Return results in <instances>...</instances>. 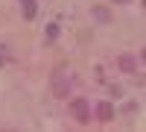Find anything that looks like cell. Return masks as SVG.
I'll return each mask as SVG.
<instances>
[{
	"instance_id": "cell-1",
	"label": "cell",
	"mask_w": 146,
	"mask_h": 132,
	"mask_svg": "<svg viewBox=\"0 0 146 132\" xmlns=\"http://www.w3.org/2000/svg\"><path fill=\"white\" fill-rule=\"evenodd\" d=\"M50 85H53V94H56V97H67V94H70V85H73V74L64 70V68H58L56 74H53V79H50Z\"/></svg>"
},
{
	"instance_id": "cell-2",
	"label": "cell",
	"mask_w": 146,
	"mask_h": 132,
	"mask_svg": "<svg viewBox=\"0 0 146 132\" xmlns=\"http://www.w3.org/2000/svg\"><path fill=\"white\" fill-rule=\"evenodd\" d=\"M70 109H73V115H76V121H82V123H88V121H91V106H88V100L76 97V100L70 103Z\"/></svg>"
},
{
	"instance_id": "cell-3",
	"label": "cell",
	"mask_w": 146,
	"mask_h": 132,
	"mask_svg": "<svg viewBox=\"0 0 146 132\" xmlns=\"http://www.w3.org/2000/svg\"><path fill=\"white\" fill-rule=\"evenodd\" d=\"M21 12H23V18L32 21L35 15H38V6H35V0H21Z\"/></svg>"
},
{
	"instance_id": "cell-4",
	"label": "cell",
	"mask_w": 146,
	"mask_h": 132,
	"mask_svg": "<svg viewBox=\"0 0 146 132\" xmlns=\"http://www.w3.org/2000/svg\"><path fill=\"white\" fill-rule=\"evenodd\" d=\"M96 115H100V121H111L114 106H111V103H100V106H96Z\"/></svg>"
},
{
	"instance_id": "cell-5",
	"label": "cell",
	"mask_w": 146,
	"mask_h": 132,
	"mask_svg": "<svg viewBox=\"0 0 146 132\" xmlns=\"http://www.w3.org/2000/svg\"><path fill=\"white\" fill-rule=\"evenodd\" d=\"M120 68H123V70H135V59H131V56H123V59H120Z\"/></svg>"
},
{
	"instance_id": "cell-6",
	"label": "cell",
	"mask_w": 146,
	"mask_h": 132,
	"mask_svg": "<svg viewBox=\"0 0 146 132\" xmlns=\"http://www.w3.org/2000/svg\"><path fill=\"white\" fill-rule=\"evenodd\" d=\"M56 35H58V27H56V23H53V27H47V35H44L47 41H56Z\"/></svg>"
},
{
	"instance_id": "cell-7",
	"label": "cell",
	"mask_w": 146,
	"mask_h": 132,
	"mask_svg": "<svg viewBox=\"0 0 146 132\" xmlns=\"http://www.w3.org/2000/svg\"><path fill=\"white\" fill-rule=\"evenodd\" d=\"M3 62H6V59H3V56H0V65H3Z\"/></svg>"
},
{
	"instance_id": "cell-8",
	"label": "cell",
	"mask_w": 146,
	"mask_h": 132,
	"mask_svg": "<svg viewBox=\"0 0 146 132\" xmlns=\"http://www.w3.org/2000/svg\"><path fill=\"white\" fill-rule=\"evenodd\" d=\"M143 59H146V50H143Z\"/></svg>"
},
{
	"instance_id": "cell-9",
	"label": "cell",
	"mask_w": 146,
	"mask_h": 132,
	"mask_svg": "<svg viewBox=\"0 0 146 132\" xmlns=\"http://www.w3.org/2000/svg\"><path fill=\"white\" fill-rule=\"evenodd\" d=\"M120 3H126V0H120Z\"/></svg>"
}]
</instances>
